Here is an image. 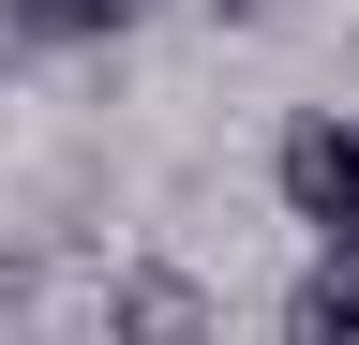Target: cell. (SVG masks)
Instances as JSON below:
<instances>
[{"instance_id": "cell-1", "label": "cell", "mask_w": 359, "mask_h": 345, "mask_svg": "<svg viewBox=\"0 0 359 345\" xmlns=\"http://www.w3.org/2000/svg\"><path fill=\"white\" fill-rule=\"evenodd\" d=\"M269 181H285V226L314 255H359V120L344 105H299L285 150H269Z\"/></svg>"}, {"instance_id": "cell-2", "label": "cell", "mask_w": 359, "mask_h": 345, "mask_svg": "<svg viewBox=\"0 0 359 345\" xmlns=\"http://www.w3.org/2000/svg\"><path fill=\"white\" fill-rule=\"evenodd\" d=\"M285 330H314V345H330V330H359V255H314V271H299V300H285Z\"/></svg>"}, {"instance_id": "cell-3", "label": "cell", "mask_w": 359, "mask_h": 345, "mask_svg": "<svg viewBox=\"0 0 359 345\" xmlns=\"http://www.w3.org/2000/svg\"><path fill=\"white\" fill-rule=\"evenodd\" d=\"M135 0H15V46H105Z\"/></svg>"}, {"instance_id": "cell-4", "label": "cell", "mask_w": 359, "mask_h": 345, "mask_svg": "<svg viewBox=\"0 0 359 345\" xmlns=\"http://www.w3.org/2000/svg\"><path fill=\"white\" fill-rule=\"evenodd\" d=\"M210 15H240V30H269V15H299V0H210Z\"/></svg>"}]
</instances>
